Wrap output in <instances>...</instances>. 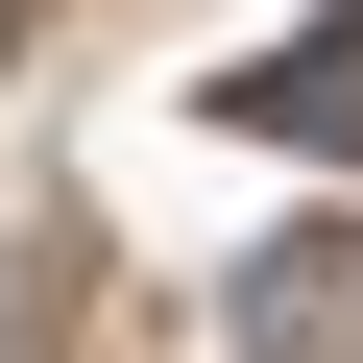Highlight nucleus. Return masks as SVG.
I'll return each mask as SVG.
<instances>
[{
  "instance_id": "obj_2",
  "label": "nucleus",
  "mask_w": 363,
  "mask_h": 363,
  "mask_svg": "<svg viewBox=\"0 0 363 363\" xmlns=\"http://www.w3.org/2000/svg\"><path fill=\"white\" fill-rule=\"evenodd\" d=\"M339 291H363V242L315 218V242H267V267H242V315H218V339H242V363H315V339H339Z\"/></svg>"
},
{
  "instance_id": "obj_3",
  "label": "nucleus",
  "mask_w": 363,
  "mask_h": 363,
  "mask_svg": "<svg viewBox=\"0 0 363 363\" xmlns=\"http://www.w3.org/2000/svg\"><path fill=\"white\" fill-rule=\"evenodd\" d=\"M49 315H73V242H0V363H49Z\"/></svg>"
},
{
  "instance_id": "obj_1",
  "label": "nucleus",
  "mask_w": 363,
  "mask_h": 363,
  "mask_svg": "<svg viewBox=\"0 0 363 363\" xmlns=\"http://www.w3.org/2000/svg\"><path fill=\"white\" fill-rule=\"evenodd\" d=\"M218 121H242V145H363V25H315V49L218 73Z\"/></svg>"
}]
</instances>
